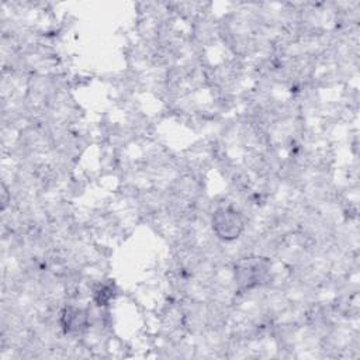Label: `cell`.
<instances>
[{"label": "cell", "mask_w": 360, "mask_h": 360, "mask_svg": "<svg viewBox=\"0 0 360 360\" xmlns=\"http://www.w3.org/2000/svg\"><path fill=\"white\" fill-rule=\"evenodd\" d=\"M215 235L222 240H233L239 238L243 231V218L231 205L218 207L211 218Z\"/></svg>", "instance_id": "cell-1"}, {"label": "cell", "mask_w": 360, "mask_h": 360, "mask_svg": "<svg viewBox=\"0 0 360 360\" xmlns=\"http://www.w3.org/2000/svg\"><path fill=\"white\" fill-rule=\"evenodd\" d=\"M267 267H269L267 262H264L263 259H259V257L246 259V260L239 262V264L236 266V271H235L238 284L243 288H252V287L257 285L266 276Z\"/></svg>", "instance_id": "cell-2"}, {"label": "cell", "mask_w": 360, "mask_h": 360, "mask_svg": "<svg viewBox=\"0 0 360 360\" xmlns=\"http://www.w3.org/2000/svg\"><path fill=\"white\" fill-rule=\"evenodd\" d=\"M87 322V316L86 312L80 308H65L62 312V326L66 332H76L80 330L82 328H84Z\"/></svg>", "instance_id": "cell-3"}, {"label": "cell", "mask_w": 360, "mask_h": 360, "mask_svg": "<svg viewBox=\"0 0 360 360\" xmlns=\"http://www.w3.org/2000/svg\"><path fill=\"white\" fill-rule=\"evenodd\" d=\"M112 297V288L110 285H101L98 290L94 292V301L97 305H105Z\"/></svg>", "instance_id": "cell-4"}]
</instances>
